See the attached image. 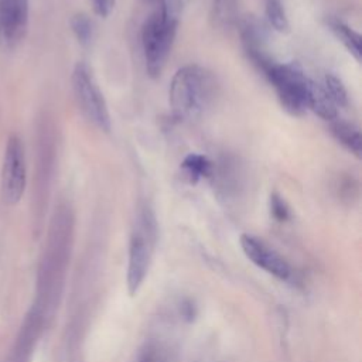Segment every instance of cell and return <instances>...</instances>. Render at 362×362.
I'll use <instances>...</instances> for the list:
<instances>
[{"instance_id": "cell-1", "label": "cell", "mask_w": 362, "mask_h": 362, "mask_svg": "<svg viewBox=\"0 0 362 362\" xmlns=\"http://www.w3.org/2000/svg\"><path fill=\"white\" fill-rule=\"evenodd\" d=\"M182 13V0H160L141 27V47L146 71L151 78L160 76L171 52Z\"/></svg>"}, {"instance_id": "cell-2", "label": "cell", "mask_w": 362, "mask_h": 362, "mask_svg": "<svg viewBox=\"0 0 362 362\" xmlns=\"http://www.w3.org/2000/svg\"><path fill=\"white\" fill-rule=\"evenodd\" d=\"M215 78L205 68L189 64L177 69L168 89L174 117L191 120L202 116L215 98Z\"/></svg>"}, {"instance_id": "cell-3", "label": "cell", "mask_w": 362, "mask_h": 362, "mask_svg": "<svg viewBox=\"0 0 362 362\" xmlns=\"http://www.w3.org/2000/svg\"><path fill=\"white\" fill-rule=\"evenodd\" d=\"M156 240L157 222L154 214L148 208H143L137 215L129 240L126 281L130 296H134L140 290L148 273Z\"/></svg>"}, {"instance_id": "cell-4", "label": "cell", "mask_w": 362, "mask_h": 362, "mask_svg": "<svg viewBox=\"0 0 362 362\" xmlns=\"http://www.w3.org/2000/svg\"><path fill=\"white\" fill-rule=\"evenodd\" d=\"M263 75L274 88L277 99L286 112L293 116H301L307 110L310 78L297 64L273 61L263 69Z\"/></svg>"}, {"instance_id": "cell-5", "label": "cell", "mask_w": 362, "mask_h": 362, "mask_svg": "<svg viewBox=\"0 0 362 362\" xmlns=\"http://www.w3.org/2000/svg\"><path fill=\"white\" fill-rule=\"evenodd\" d=\"M71 81L75 99L83 116L96 129L107 133L112 127L109 107L89 65L78 62L72 71Z\"/></svg>"}, {"instance_id": "cell-6", "label": "cell", "mask_w": 362, "mask_h": 362, "mask_svg": "<svg viewBox=\"0 0 362 362\" xmlns=\"http://www.w3.org/2000/svg\"><path fill=\"white\" fill-rule=\"evenodd\" d=\"M25 156L24 147L17 136H11L7 141L1 168V192L8 204L21 199L25 189Z\"/></svg>"}, {"instance_id": "cell-7", "label": "cell", "mask_w": 362, "mask_h": 362, "mask_svg": "<svg viewBox=\"0 0 362 362\" xmlns=\"http://www.w3.org/2000/svg\"><path fill=\"white\" fill-rule=\"evenodd\" d=\"M240 247L246 257L257 267L263 269L264 272L281 281L291 280L293 269L288 262L259 238L243 233L240 236Z\"/></svg>"}, {"instance_id": "cell-8", "label": "cell", "mask_w": 362, "mask_h": 362, "mask_svg": "<svg viewBox=\"0 0 362 362\" xmlns=\"http://www.w3.org/2000/svg\"><path fill=\"white\" fill-rule=\"evenodd\" d=\"M28 0H0V47L13 48L25 34Z\"/></svg>"}, {"instance_id": "cell-9", "label": "cell", "mask_w": 362, "mask_h": 362, "mask_svg": "<svg viewBox=\"0 0 362 362\" xmlns=\"http://www.w3.org/2000/svg\"><path fill=\"white\" fill-rule=\"evenodd\" d=\"M239 35L247 58L263 71L273 59L266 52V27L255 16H246L238 21Z\"/></svg>"}, {"instance_id": "cell-10", "label": "cell", "mask_w": 362, "mask_h": 362, "mask_svg": "<svg viewBox=\"0 0 362 362\" xmlns=\"http://www.w3.org/2000/svg\"><path fill=\"white\" fill-rule=\"evenodd\" d=\"M307 109L313 110L317 116L327 122H332L338 117V106L328 95L324 83L314 79H308Z\"/></svg>"}, {"instance_id": "cell-11", "label": "cell", "mask_w": 362, "mask_h": 362, "mask_svg": "<svg viewBox=\"0 0 362 362\" xmlns=\"http://www.w3.org/2000/svg\"><path fill=\"white\" fill-rule=\"evenodd\" d=\"M181 177L189 182L197 184L202 178H211L215 170V164L204 154L189 153L184 157L180 165Z\"/></svg>"}, {"instance_id": "cell-12", "label": "cell", "mask_w": 362, "mask_h": 362, "mask_svg": "<svg viewBox=\"0 0 362 362\" xmlns=\"http://www.w3.org/2000/svg\"><path fill=\"white\" fill-rule=\"evenodd\" d=\"M329 130L339 144H342L354 156L361 157L362 136L358 126L337 117L332 122H329Z\"/></svg>"}, {"instance_id": "cell-13", "label": "cell", "mask_w": 362, "mask_h": 362, "mask_svg": "<svg viewBox=\"0 0 362 362\" xmlns=\"http://www.w3.org/2000/svg\"><path fill=\"white\" fill-rule=\"evenodd\" d=\"M327 25L335 35L338 41L342 42V45L346 48V51L356 59L361 61L362 58V42L361 35L348 24L341 21L339 18L331 17L327 20Z\"/></svg>"}, {"instance_id": "cell-14", "label": "cell", "mask_w": 362, "mask_h": 362, "mask_svg": "<svg viewBox=\"0 0 362 362\" xmlns=\"http://www.w3.org/2000/svg\"><path fill=\"white\" fill-rule=\"evenodd\" d=\"M211 21L221 30L232 28L238 24V0H214L211 7Z\"/></svg>"}, {"instance_id": "cell-15", "label": "cell", "mask_w": 362, "mask_h": 362, "mask_svg": "<svg viewBox=\"0 0 362 362\" xmlns=\"http://www.w3.org/2000/svg\"><path fill=\"white\" fill-rule=\"evenodd\" d=\"M266 18L270 27L279 33H287L290 30L288 18L281 0H266L264 7Z\"/></svg>"}, {"instance_id": "cell-16", "label": "cell", "mask_w": 362, "mask_h": 362, "mask_svg": "<svg viewBox=\"0 0 362 362\" xmlns=\"http://www.w3.org/2000/svg\"><path fill=\"white\" fill-rule=\"evenodd\" d=\"M69 24L78 42L82 45H89L93 38V23L89 18V16L83 13H78L72 16Z\"/></svg>"}, {"instance_id": "cell-17", "label": "cell", "mask_w": 362, "mask_h": 362, "mask_svg": "<svg viewBox=\"0 0 362 362\" xmlns=\"http://www.w3.org/2000/svg\"><path fill=\"white\" fill-rule=\"evenodd\" d=\"M322 83L328 92V95L334 100V103L338 106V109L345 107L348 105V93H346V89L339 78H337L335 75L327 74L324 76Z\"/></svg>"}, {"instance_id": "cell-18", "label": "cell", "mask_w": 362, "mask_h": 362, "mask_svg": "<svg viewBox=\"0 0 362 362\" xmlns=\"http://www.w3.org/2000/svg\"><path fill=\"white\" fill-rule=\"evenodd\" d=\"M269 206H270V214L276 221L284 222L290 218V208L279 192H272L269 199Z\"/></svg>"}, {"instance_id": "cell-19", "label": "cell", "mask_w": 362, "mask_h": 362, "mask_svg": "<svg viewBox=\"0 0 362 362\" xmlns=\"http://www.w3.org/2000/svg\"><path fill=\"white\" fill-rule=\"evenodd\" d=\"M89 1L93 8V13L103 18L112 13V10L116 4V0H89Z\"/></svg>"}, {"instance_id": "cell-20", "label": "cell", "mask_w": 362, "mask_h": 362, "mask_svg": "<svg viewBox=\"0 0 362 362\" xmlns=\"http://www.w3.org/2000/svg\"><path fill=\"white\" fill-rule=\"evenodd\" d=\"M137 362H157V352L154 348H147L144 349L140 356H139V361Z\"/></svg>"}]
</instances>
